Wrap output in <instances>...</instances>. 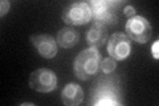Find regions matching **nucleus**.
I'll use <instances>...</instances> for the list:
<instances>
[{"instance_id":"9b49d317","label":"nucleus","mask_w":159,"mask_h":106,"mask_svg":"<svg viewBox=\"0 0 159 106\" xmlns=\"http://www.w3.org/2000/svg\"><path fill=\"white\" fill-rule=\"evenodd\" d=\"M117 68V61L114 60L113 57H106V58H102L101 60V64H99V69L102 70L103 73H111L114 72Z\"/></svg>"},{"instance_id":"f8f14e48","label":"nucleus","mask_w":159,"mask_h":106,"mask_svg":"<svg viewBox=\"0 0 159 106\" xmlns=\"http://www.w3.org/2000/svg\"><path fill=\"white\" fill-rule=\"evenodd\" d=\"M97 106H117L119 105L116 99H113L111 97H99V99L96 102Z\"/></svg>"},{"instance_id":"7ed1b4c3","label":"nucleus","mask_w":159,"mask_h":106,"mask_svg":"<svg viewBox=\"0 0 159 106\" xmlns=\"http://www.w3.org/2000/svg\"><path fill=\"white\" fill-rule=\"evenodd\" d=\"M88 4L90 7L92 19L96 24L103 25L107 28L109 25L117 23V15L114 12V6H117L118 3L105 2V0H92Z\"/></svg>"},{"instance_id":"2eb2a0df","label":"nucleus","mask_w":159,"mask_h":106,"mask_svg":"<svg viewBox=\"0 0 159 106\" xmlns=\"http://www.w3.org/2000/svg\"><path fill=\"white\" fill-rule=\"evenodd\" d=\"M123 13H125V16H127L129 19H131L133 16H135V8L133 6H126L125 9H123Z\"/></svg>"},{"instance_id":"0eeeda50","label":"nucleus","mask_w":159,"mask_h":106,"mask_svg":"<svg viewBox=\"0 0 159 106\" xmlns=\"http://www.w3.org/2000/svg\"><path fill=\"white\" fill-rule=\"evenodd\" d=\"M31 43L41 57L44 58L56 57L58 44L51 35H32Z\"/></svg>"},{"instance_id":"20e7f679","label":"nucleus","mask_w":159,"mask_h":106,"mask_svg":"<svg viewBox=\"0 0 159 106\" xmlns=\"http://www.w3.org/2000/svg\"><path fill=\"white\" fill-rule=\"evenodd\" d=\"M62 21L66 25H84L92 20V12L89 4L85 2H74L64 8L61 15Z\"/></svg>"},{"instance_id":"ddd939ff","label":"nucleus","mask_w":159,"mask_h":106,"mask_svg":"<svg viewBox=\"0 0 159 106\" xmlns=\"http://www.w3.org/2000/svg\"><path fill=\"white\" fill-rule=\"evenodd\" d=\"M9 7H11V3L8 0H2L0 2V16L4 17L9 12Z\"/></svg>"},{"instance_id":"6e6552de","label":"nucleus","mask_w":159,"mask_h":106,"mask_svg":"<svg viewBox=\"0 0 159 106\" xmlns=\"http://www.w3.org/2000/svg\"><path fill=\"white\" fill-rule=\"evenodd\" d=\"M61 101L66 106H78L84 101V90L76 82L65 85L61 92Z\"/></svg>"},{"instance_id":"f257e3e1","label":"nucleus","mask_w":159,"mask_h":106,"mask_svg":"<svg viewBox=\"0 0 159 106\" xmlns=\"http://www.w3.org/2000/svg\"><path fill=\"white\" fill-rule=\"evenodd\" d=\"M101 53L97 48H90L82 50L77 54L73 64V72L77 78L81 81H86L93 76H96L99 70V64H101Z\"/></svg>"},{"instance_id":"423d86ee","label":"nucleus","mask_w":159,"mask_h":106,"mask_svg":"<svg viewBox=\"0 0 159 106\" xmlns=\"http://www.w3.org/2000/svg\"><path fill=\"white\" fill-rule=\"evenodd\" d=\"M107 53L116 61H121L129 57L131 53V41L123 33H113L107 43Z\"/></svg>"},{"instance_id":"39448f33","label":"nucleus","mask_w":159,"mask_h":106,"mask_svg":"<svg viewBox=\"0 0 159 106\" xmlns=\"http://www.w3.org/2000/svg\"><path fill=\"white\" fill-rule=\"evenodd\" d=\"M125 31H126V36L130 39V41L145 44L150 39L152 29L146 17L135 15V16H133L126 21Z\"/></svg>"},{"instance_id":"4468645a","label":"nucleus","mask_w":159,"mask_h":106,"mask_svg":"<svg viewBox=\"0 0 159 106\" xmlns=\"http://www.w3.org/2000/svg\"><path fill=\"white\" fill-rule=\"evenodd\" d=\"M151 54L155 60L159 58V40H155L154 44L151 45Z\"/></svg>"},{"instance_id":"9d476101","label":"nucleus","mask_w":159,"mask_h":106,"mask_svg":"<svg viewBox=\"0 0 159 106\" xmlns=\"http://www.w3.org/2000/svg\"><path fill=\"white\" fill-rule=\"evenodd\" d=\"M57 44L58 47H61L64 49L73 48L78 41H80V33L72 27H65L61 28L57 32Z\"/></svg>"},{"instance_id":"f03ea898","label":"nucleus","mask_w":159,"mask_h":106,"mask_svg":"<svg viewBox=\"0 0 159 106\" xmlns=\"http://www.w3.org/2000/svg\"><path fill=\"white\" fill-rule=\"evenodd\" d=\"M57 76L51 69L40 68L33 70L29 76V88L39 93H51L57 89Z\"/></svg>"},{"instance_id":"1a4fd4ad","label":"nucleus","mask_w":159,"mask_h":106,"mask_svg":"<svg viewBox=\"0 0 159 106\" xmlns=\"http://www.w3.org/2000/svg\"><path fill=\"white\" fill-rule=\"evenodd\" d=\"M107 39V28L103 25L93 23L92 27L86 31V43L90 48H99Z\"/></svg>"},{"instance_id":"dca6fc26","label":"nucleus","mask_w":159,"mask_h":106,"mask_svg":"<svg viewBox=\"0 0 159 106\" xmlns=\"http://www.w3.org/2000/svg\"><path fill=\"white\" fill-rule=\"evenodd\" d=\"M20 105H21V106H33V104H31V102H23Z\"/></svg>"}]
</instances>
